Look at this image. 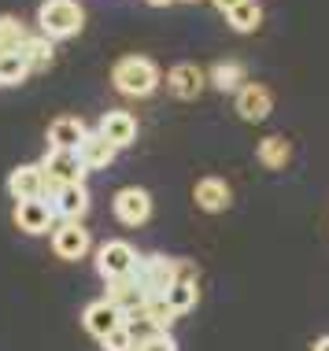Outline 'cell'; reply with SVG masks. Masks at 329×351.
<instances>
[{
    "label": "cell",
    "mask_w": 329,
    "mask_h": 351,
    "mask_svg": "<svg viewBox=\"0 0 329 351\" xmlns=\"http://www.w3.org/2000/svg\"><path fill=\"white\" fill-rule=\"evenodd\" d=\"M86 26V8L78 0H45L37 8V34L52 37V41H71Z\"/></svg>",
    "instance_id": "1"
},
{
    "label": "cell",
    "mask_w": 329,
    "mask_h": 351,
    "mask_svg": "<svg viewBox=\"0 0 329 351\" xmlns=\"http://www.w3.org/2000/svg\"><path fill=\"white\" fill-rule=\"evenodd\" d=\"M111 82H115V89L122 97L145 100L159 89V67L148 56H122L115 63V71H111Z\"/></svg>",
    "instance_id": "2"
},
{
    "label": "cell",
    "mask_w": 329,
    "mask_h": 351,
    "mask_svg": "<svg viewBox=\"0 0 329 351\" xmlns=\"http://www.w3.org/2000/svg\"><path fill=\"white\" fill-rule=\"evenodd\" d=\"M130 278H134L141 289H145V296H167V289L174 285L178 278V263L171 259V255H137L134 270H130Z\"/></svg>",
    "instance_id": "3"
},
{
    "label": "cell",
    "mask_w": 329,
    "mask_h": 351,
    "mask_svg": "<svg viewBox=\"0 0 329 351\" xmlns=\"http://www.w3.org/2000/svg\"><path fill=\"white\" fill-rule=\"evenodd\" d=\"M56 182H49V174L41 170V163H26V167H15L12 178H8V193L15 200H49L56 196Z\"/></svg>",
    "instance_id": "4"
},
{
    "label": "cell",
    "mask_w": 329,
    "mask_h": 351,
    "mask_svg": "<svg viewBox=\"0 0 329 351\" xmlns=\"http://www.w3.org/2000/svg\"><path fill=\"white\" fill-rule=\"evenodd\" d=\"M111 207H115V218L122 226H130V230H137V226H145L148 218H152V196H148L145 189H137V185L119 189Z\"/></svg>",
    "instance_id": "5"
},
{
    "label": "cell",
    "mask_w": 329,
    "mask_h": 351,
    "mask_svg": "<svg viewBox=\"0 0 329 351\" xmlns=\"http://www.w3.org/2000/svg\"><path fill=\"white\" fill-rule=\"evenodd\" d=\"M93 248V237L89 230L82 222H60V226H52V252L60 255V259H67V263H78V259H86Z\"/></svg>",
    "instance_id": "6"
},
{
    "label": "cell",
    "mask_w": 329,
    "mask_h": 351,
    "mask_svg": "<svg viewBox=\"0 0 329 351\" xmlns=\"http://www.w3.org/2000/svg\"><path fill=\"white\" fill-rule=\"evenodd\" d=\"M233 104H237V115L244 122H263L274 111V97H270V89L259 82H244L241 89L233 93Z\"/></svg>",
    "instance_id": "7"
},
{
    "label": "cell",
    "mask_w": 329,
    "mask_h": 351,
    "mask_svg": "<svg viewBox=\"0 0 329 351\" xmlns=\"http://www.w3.org/2000/svg\"><path fill=\"white\" fill-rule=\"evenodd\" d=\"M41 170L49 174V182L56 185H74V182H86V163H82L78 152H60V148H49V156L41 159Z\"/></svg>",
    "instance_id": "8"
},
{
    "label": "cell",
    "mask_w": 329,
    "mask_h": 351,
    "mask_svg": "<svg viewBox=\"0 0 329 351\" xmlns=\"http://www.w3.org/2000/svg\"><path fill=\"white\" fill-rule=\"evenodd\" d=\"M134 263H137V252H134V244H126V241H108L104 248L97 252V270L104 281L126 278V274L134 270Z\"/></svg>",
    "instance_id": "9"
},
{
    "label": "cell",
    "mask_w": 329,
    "mask_h": 351,
    "mask_svg": "<svg viewBox=\"0 0 329 351\" xmlns=\"http://www.w3.org/2000/svg\"><path fill=\"white\" fill-rule=\"evenodd\" d=\"M15 226L23 233H52V226H56V211H52V204L49 200H15Z\"/></svg>",
    "instance_id": "10"
},
{
    "label": "cell",
    "mask_w": 329,
    "mask_h": 351,
    "mask_svg": "<svg viewBox=\"0 0 329 351\" xmlns=\"http://www.w3.org/2000/svg\"><path fill=\"white\" fill-rule=\"evenodd\" d=\"M52 211L60 222H82L89 211V189L86 182H74V185H60L52 196Z\"/></svg>",
    "instance_id": "11"
},
{
    "label": "cell",
    "mask_w": 329,
    "mask_h": 351,
    "mask_svg": "<svg viewBox=\"0 0 329 351\" xmlns=\"http://www.w3.org/2000/svg\"><path fill=\"white\" fill-rule=\"evenodd\" d=\"M89 130L82 119L74 115H60L49 122V130H45V141H49V148H60V152H78L82 145H86Z\"/></svg>",
    "instance_id": "12"
},
{
    "label": "cell",
    "mask_w": 329,
    "mask_h": 351,
    "mask_svg": "<svg viewBox=\"0 0 329 351\" xmlns=\"http://www.w3.org/2000/svg\"><path fill=\"white\" fill-rule=\"evenodd\" d=\"M193 200L204 215H222L226 207L233 204V189L226 178H200V182L193 185Z\"/></svg>",
    "instance_id": "13"
},
{
    "label": "cell",
    "mask_w": 329,
    "mask_h": 351,
    "mask_svg": "<svg viewBox=\"0 0 329 351\" xmlns=\"http://www.w3.org/2000/svg\"><path fill=\"white\" fill-rule=\"evenodd\" d=\"M122 322H126V315L111 303L108 296L104 300H97V303H89L86 307V315H82V326H86V333L89 337H97V340H104L111 329H119Z\"/></svg>",
    "instance_id": "14"
},
{
    "label": "cell",
    "mask_w": 329,
    "mask_h": 351,
    "mask_svg": "<svg viewBox=\"0 0 329 351\" xmlns=\"http://www.w3.org/2000/svg\"><path fill=\"white\" fill-rule=\"evenodd\" d=\"M97 130L122 152V148H130L137 141V115H134V111H122V108L104 111V119H100Z\"/></svg>",
    "instance_id": "15"
},
{
    "label": "cell",
    "mask_w": 329,
    "mask_h": 351,
    "mask_svg": "<svg viewBox=\"0 0 329 351\" xmlns=\"http://www.w3.org/2000/svg\"><path fill=\"white\" fill-rule=\"evenodd\" d=\"M108 300L115 303V307L122 311L126 318H134V315H141V311L148 307V296H145V289L130 278H115V281H108Z\"/></svg>",
    "instance_id": "16"
},
{
    "label": "cell",
    "mask_w": 329,
    "mask_h": 351,
    "mask_svg": "<svg viewBox=\"0 0 329 351\" xmlns=\"http://www.w3.org/2000/svg\"><path fill=\"white\" fill-rule=\"evenodd\" d=\"M204 82H208V74L196 67V63H178V67H171V74H167V89H171V97H178V100H196L204 93Z\"/></svg>",
    "instance_id": "17"
},
{
    "label": "cell",
    "mask_w": 329,
    "mask_h": 351,
    "mask_svg": "<svg viewBox=\"0 0 329 351\" xmlns=\"http://www.w3.org/2000/svg\"><path fill=\"white\" fill-rule=\"evenodd\" d=\"M78 156H82V163H86L89 170H104V167L115 163L119 148L111 145V141L100 134V130H89V137H86V145L78 148Z\"/></svg>",
    "instance_id": "18"
},
{
    "label": "cell",
    "mask_w": 329,
    "mask_h": 351,
    "mask_svg": "<svg viewBox=\"0 0 329 351\" xmlns=\"http://www.w3.org/2000/svg\"><path fill=\"white\" fill-rule=\"evenodd\" d=\"M256 156L267 170H285L293 163V145H289L285 137H263L256 145Z\"/></svg>",
    "instance_id": "19"
},
{
    "label": "cell",
    "mask_w": 329,
    "mask_h": 351,
    "mask_svg": "<svg viewBox=\"0 0 329 351\" xmlns=\"http://www.w3.org/2000/svg\"><path fill=\"white\" fill-rule=\"evenodd\" d=\"M19 52L30 60V71H49V63L56 56V41L45 34H26V41L19 45Z\"/></svg>",
    "instance_id": "20"
},
{
    "label": "cell",
    "mask_w": 329,
    "mask_h": 351,
    "mask_svg": "<svg viewBox=\"0 0 329 351\" xmlns=\"http://www.w3.org/2000/svg\"><path fill=\"white\" fill-rule=\"evenodd\" d=\"M244 82H248V74H244V67L233 63V60H222V63H215V67L208 71V85L219 89V93H237Z\"/></svg>",
    "instance_id": "21"
},
{
    "label": "cell",
    "mask_w": 329,
    "mask_h": 351,
    "mask_svg": "<svg viewBox=\"0 0 329 351\" xmlns=\"http://www.w3.org/2000/svg\"><path fill=\"white\" fill-rule=\"evenodd\" d=\"M226 23H230V30H237V34H256L263 26V4L259 0H241L233 12H226Z\"/></svg>",
    "instance_id": "22"
},
{
    "label": "cell",
    "mask_w": 329,
    "mask_h": 351,
    "mask_svg": "<svg viewBox=\"0 0 329 351\" xmlns=\"http://www.w3.org/2000/svg\"><path fill=\"white\" fill-rule=\"evenodd\" d=\"M30 60H26L23 52H4L0 56V85H19V82H26L30 78Z\"/></svg>",
    "instance_id": "23"
},
{
    "label": "cell",
    "mask_w": 329,
    "mask_h": 351,
    "mask_svg": "<svg viewBox=\"0 0 329 351\" xmlns=\"http://www.w3.org/2000/svg\"><path fill=\"white\" fill-rule=\"evenodd\" d=\"M196 300H200V292H196V281L174 278V285L167 289V303L174 307V315H185V311H193Z\"/></svg>",
    "instance_id": "24"
},
{
    "label": "cell",
    "mask_w": 329,
    "mask_h": 351,
    "mask_svg": "<svg viewBox=\"0 0 329 351\" xmlns=\"http://www.w3.org/2000/svg\"><path fill=\"white\" fill-rule=\"evenodd\" d=\"M26 41V30L15 15H0V52H15Z\"/></svg>",
    "instance_id": "25"
},
{
    "label": "cell",
    "mask_w": 329,
    "mask_h": 351,
    "mask_svg": "<svg viewBox=\"0 0 329 351\" xmlns=\"http://www.w3.org/2000/svg\"><path fill=\"white\" fill-rule=\"evenodd\" d=\"M145 315L148 318H152L156 322V326L159 329H167V326H174V307H171V303H167V296H152V300H148V307H145Z\"/></svg>",
    "instance_id": "26"
},
{
    "label": "cell",
    "mask_w": 329,
    "mask_h": 351,
    "mask_svg": "<svg viewBox=\"0 0 329 351\" xmlns=\"http://www.w3.org/2000/svg\"><path fill=\"white\" fill-rule=\"evenodd\" d=\"M126 329H130V337H134V344H141V340H148V337H156V333H163V329H159L156 322L145 315V311L134 315V318H126Z\"/></svg>",
    "instance_id": "27"
},
{
    "label": "cell",
    "mask_w": 329,
    "mask_h": 351,
    "mask_svg": "<svg viewBox=\"0 0 329 351\" xmlns=\"http://www.w3.org/2000/svg\"><path fill=\"white\" fill-rule=\"evenodd\" d=\"M100 348H104V351H137L134 337H130V329H126V322H122L119 329H111V333L100 340Z\"/></svg>",
    "instance_id": "28"
},
{
    "label": "cell",
    "mask_w": 329,
    "mask_h": 351,
    "mask_svg": "<svg viewBox=\"0 0 329 351\" xmlns=\"http://www.w3.org/2000/svg\"><path fill=\"white\" fill-rule=\"evenodd\" d=\"M137 351H178V344H174V337L163 329V333H156V337L141 340V344H137Z\"/></svg>",
    "instance_id": "29"
},
{
    "label": "cell",
    "mask_w": 329,
    "mask_h": 351,
    "mask_svg": "<svg viewBox=\"0 0 329 351\" xmlns=\"http://www.w3.org/2000/svg\"><path fill=\"white\" fill-rule=\"evenodd\" d=\"M211 4H215V8H219V12L226 15V12H233V8L241 4V0H211Z\"/></svg>",
    "instance_id": "30"
},
{
    "label": "cell",
    "mask_w": 329,
    "mask_h": 351,
    "mask_svg": "<svg viewBox=\"0 0 329 351\" xmlns=\"http://www.w3.org/2000/svg\"><path fill=\"white\" fill-rule=\"evenodd\" d=\"M311 351H329V337H322V340H315V348Z\"/></svg>",
    "instance_id": "31"
},
{
    "label": "cell",
    "mask_w": 329,
    "mask_h": 351,
    "mask_svg": "<svg viewBox=\"0 0 329 351\" xmlns=\"http://www.w3.org/2000/svg\"><path fill=\"white\" fill-rule=\"evenodd\" d=\"M145 4H152V8H167V4H174V0H145Z\"/></svg>",
    "instance_id": "32"
}]
</instances>
